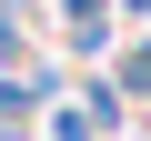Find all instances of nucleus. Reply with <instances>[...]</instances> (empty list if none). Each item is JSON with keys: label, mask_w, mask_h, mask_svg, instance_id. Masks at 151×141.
I'll use <instances>...</instances> for the list:
<instances>
[{"label": "nucleus", "mask_w": 151, "mask_h": 141, "mask_svg": "<svg viewBox=\"0 0 151 141\" xmlns=\"http://www.w3.org/2000/svg\"><path fill=\"white\" fill-rule=\"evenodd\" d=\"M111 81H121V101H151V30L121 40V70H111Z\"/></svg>", "instance_id": "obj_1"}, {"label": "nucleus", "mask_w": 151, "mask_h": 141, "mask_svg": "<svg viewBox=\"0 0 151 141\" xmlns=\"http://www.w3.org/2000/svg\"><path fill=\"white\" fill-rule=\"evenodd\" d=\"M40 121H50V141H111V131H101V121H91V111H81V101H50V111H40Z\"/></svg>", "instance_id": "obj_2"}]
</instances>
